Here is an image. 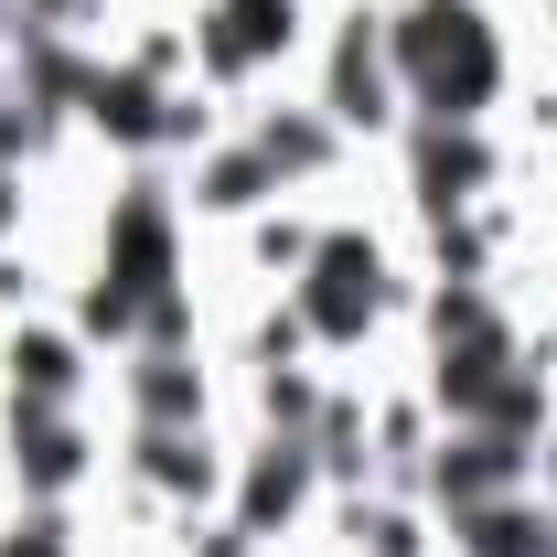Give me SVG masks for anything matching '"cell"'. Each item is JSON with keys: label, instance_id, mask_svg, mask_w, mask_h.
Instances as JSON below:
<instances>
[{"label": "cell", "instance_id": "cell-1", "mask_svg": "<svg viewBox=\"0 0 557 557\" xmlns=\"http://www.w3.org/2000/svg\"><path fill=\"white\" fill-rule=\"evenodd\" d=\"M183 225L161 205V183H129L119 205H108V258L86 278V311H75V333H108V344H150V354H183Z\"/></svg>", "mask_w": 557, "mask_h": 557}, {"label": "cell", "instance_id": "cell-2", "mask_svg": "<svg viewBox=\"0 0 557 557\" xmlns=\"http://www.w3.org/2000/svg\"><path fill=\"white\" fill-rule=\"evenodd\" d=\"M386 54H397V97L418 119H461L483 129V108L504 97V44L472 0H408L386 22Z\"/></svg>", "mask_w": 557, "mask_h": 557}, {"label": "cell", "instance_id": "cell-3", "mask_svg": "<svg viewBox=\"0 0 557 557\" xmlns=\"http://www.w3.org/2000/svg\"><path fill=\"white\" fill-rule=\"evenodd\" d=\"M289 289H300L289 311L311 322V344L354 354L375 322H386V247H375V236H322V247H311V269L289 278Z\"/></svg>", "mask_w": 557, "mask_h": 557}, {"label": "cell", "instance_id": "cell-4", "mask_svg": "<svg viewBox=\"0 0 557 557\" xmlns=\"http://www.w3.org/2000/svg\"><path fill=\"white\" fill-rule=\"evenodd\" d=\"M75 108L119 139V150H172V139H194V97L161 65H86V97H75Z\"/></svg>", "mask_w": 557, "mask_h": 557}, {"label": "cell", "instance_id": "cell-5", "mask_svg": "<svg viewBox=\"0 0 557 557\" xmlns=\"http://www.w3.org/2000/svg\"><path fill=\"white\" fill-rule=\"evenodd\" d=\"M408 97H397V54H386V22L375 11H344L333 33V65H322V119L333 129H386Z\"/></svg>", "mask_w": 557, "mask_h": 557}, {"label": "cell", "instance_id": "cell-6", "mask_svg": "<svg viewBox=\"0 0 557 557\" xmlns=\"http://www.w3.org/2000/svg\"><path fill=\"white\" fill-rule=\"evenodd\" d=\"M289 33H300V0H214L205 22H194V65L205 75H258L269 54H289Z\"/></svg>", "mask_w": 557, "mask_h": 557}, {"label": "cell", "instance_id": "cell-7", "mask_svg": "<svg viewBox=\"0 0 557 557\" xmlns=\"http://www.w3.org/2000/svg\"><path fill=\"white\" fill-rule=\"evenodd\" d=\"M408 172H418V194H429V214H461V205L493 194V150H483V129H461V119H418L408 129Z\"/></svg>", "mask_w": 557, "mask_h": 557}, {"label": "cell", "instance_id": "cell-8", "mask_svg": "<svg viewBox=\"0 0 557 557\" xmlns=\"http://www.w3.org/2000/svg\"><path fill=\"white\" fill-rule=\"evenodd\" d=\"M429 493L461 515V504H493V493H525V440H504V429H450L440 450H429Z\"/></svg>", "mask_w": 557, "mask_h": 557}, {"label": "cell", "instance_id": "cell-9", "mask_svg": "<svg viewBox=\"0 0 557 557\" xmlns=\"http://www.w3.org/2000/svg\"><path fill=\"white\" fill-rule=\"evenodd\" d=\"M0 364H11V408H75L86 397V333H65V322H22L0 344Z\"/></svg>", "mask_w": 557, "mask_h": 557}, {"label": "cell", "instance_id": "cell-10", "mask_svg": "<svg viewBox=\"0 0 557 557\" xmlns=\"http://www.w3.org/2000/svg\"><path fill=\"white\" fill-rule=\"evenodd\" d=\"M311 483H322L311 440H258V450H247V483H236V536L258 547L269 525H289V515L311 504Z\"/></svg>", "mask_w": 557, "mask_h": 557}, {"label": "cell", "instance_id": "cell-11", "mask_svg": "<svg viewBox=\"0 0 557 557\" xmlns=\"http://www.w3.org/2000/svg\"><path fill=\"white\" fill-rule=\"evenodd\" d=\"M11 483L33 493V504H54V493L86 483V429H75V408H11Z\"/></svg>", "mask_w": 557, "mask_h": 557}, {"label": "cell", "instance_id": "cell-12", "mask_svg": "<svg viewBox=\"0 0 557 557\" xmlns=\"http://www.w3.org/2000/svg\"><path fill=\"white\" fill-rule=\"evenodd\" d=\"M247 139H258V161L278 172V194H289V183H322V172L344 161V129H333L322 108H269Z\"/></svg>", "mask_w": 557, "mask_h": 557}, {"label": "cell", "instance_id": "cell-13", "mask_svg": "<svg viewBox=\"0 0 557 557\" xmlns=\"http://www.w3.org/2000/svg\"><path fill=\"white\" fill-rule=\"evenodd\" d=\"M129 408L139 429H205V364L194 354H129Z\"/></svg>", "mask_w": 557, "mask_h": 557}, {"label": "cell", "instance_id": "cell-14", "mask_svg": "<svg viewBox=\"0 0 557 557\" xmlns=\"http://www.w3.org/2000/svg\"><path fill=\"white\" fill-rule=\"evenodd\" d=\"M269 194H278V172L258 161V139H225V150L194 161V214H258Z\"/></svg>", "mask_w": 557, "mask_h": 557}, {"label": "cell", "instance_id": "cell-15", "mask_svg": "<svg viewBox=\"0 0 557 557\" xmlns=\"http://www.w3.org/2000/svg\"><path fill=\"white\" fill-rule=\"evenodd\" d=\"M139 472H150L161 493H194V504L225 483V461H214L205 429H139Z\"/></svg>", "mask_w": 557, "mask_h": 557}, {"label": "cell", "instance_id": "cell-16", "mask_svg": "<svg viewBox=\"0 0 557 557\" xmlns=\"http://www.w3.org/2000/svg\"><path fill=\"white\" fill-rule=\"evenodd\" d=\"M311 247H322V225H300V214H258V269H311Z\"/></svg>", "mask_w": 557, "mask_h": 557}, {"label": "cell", "instance_id": "cell-17", "mask_svg": "<svg viewBox=\"0 0 557 557\" xmlns=\"http://www.w3.org/2000/svg\"><path fill=\"white\" fill-rule=\"evenodd\" d=\"M0 557H75V547H65V525H54V504L11 515V525H0Z\"/></svg>", "mask_w": 557, "mask_h": 557}, {"label": "cell", "instance_id": "cell-18", "mask_svg": "<svg viewBox=\"0 0 557 557\" xmlns=\"http://www.w3.org/2000/svg\"><path fill=\"white\" fill-rule=\"evenodd\" d=\"M11 225H22V172L0 161V236H11Z\"/></svg>", "mask_w": 557, "mask_h": 557}]
</instances>
